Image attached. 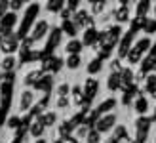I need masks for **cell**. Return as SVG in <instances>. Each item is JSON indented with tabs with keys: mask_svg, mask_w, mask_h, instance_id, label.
I'll use <instances>...</instances> for the list:
<instances>
[{
	"mask_svg": "<svg viewBox=\"0 0 156 143\" xmlns=\"http://www.w3.org/2000/svg\"><path fill=\"white\" fill-rule=\"evenodd\" d=\"M33 44H34V40L30 36H27V38L21 40V48H19V50H33Z\"/></svg>",
	"mask_w": 156,
	"mask_h": 143,
	"instance_id": "39",
	"label": "cell"
},
{
	"mask_svg": "<svg viewBox=\"0 0 156 143\" xmlns=\"http://www.w3.org/2000/svg\"><path fill=\"white\" fill-rule=\"evenodd\" d=\"M2 82H4V76H2V75H0V84H2Z\"/></svg>",
	"mask_w": 156,
	"mask_h": 143,
	"instance_id": "55",
	"label": "cell"
},
{
	"mask_svg": "<svg viewBox=\"0 0 156 143\" xmlns=\"http://www.w3.org/2000/svg\"><path fill=\"white\" fill-rule=\"evenodd\" d=\"M88 132H90V128L88 126H80V128H78V138H84V136H88Z\"/></svg>",
	"mask_w": 156,
	"mask_h": 143,
	"instance_id": "47",
	"label": "cell"
},
{
	"mask_svg": "<svg viewBox=\"0 0 156 143\" xmlns=\"http://www.w3.org/2000/svg\"><path fill=\"white\" fill-rule=\"evenodd\" d=\"M116 141H122V139H128V130L124 128V126H116V132L112 136Z\"/></svg>",
	"mask_w": 156,
	"mask_h": 143,
	"instance_id": "34",
	"label": "cell"
},
{
	"mask_svg": "<svg viewBox=\"0 0 156 143\" xmlns=\"http://www.w3.org/2000/svg\"><path fill=\"white\" fill-rule=\"evenodd\" d=\"M51 86H53V78H51V75H46V76L40 78V82H38L34 88H36V90H40V92H44L46 95H50Z\"/></svg>",
	"mask_w": 156,
	"mask_h": 143,
	"instance_id": "16",
	"label": "cell"
},
{
	"mask_svg": "<svg viewBox=\"0 0 156 143\" xmlns=\"http://www.w3.org/2000/svg\"><path fill=\"white\" fill-rule=\"evenodd\" d=\"M133 95H137V86H133V88H129L128 92H124V97H122V103L124 105H131V99H133Z\"/></svg>",
	"mask_w": 156,
	"mask_h": 143,
	"instance_id": "29",
	"label": "cell"
},
{
	"mask_svg": "<svg viewBox=\"0 0 156 143\" xmlns=\"http://www.w3.org/2000/svg\"><path fill=\"white\" fill-rule=\"evenodd\" d=\"M29 132H30V136H33V138L40 139V136L44 134V126H42V122H40V120L33 122V124H30V128H29Z\"/></svg>",
	"mask_w": 156,
	"mask_h": 143,
	"instance_id": "22",
	"label": "cell"
},
{
	"mask_svg": "<svg viewBox=\"0 0 156 143\" xmlns=\"http://www.w3.org/2000/svg\"><path fill=\"white\" fill-rule=\"evenodd\" d=\"M97 90H99V82L95 78H88L86 84H84V99H86V103H84L82 109H90V103L97 95Z\"/></svg>",
	"mask_w": 156,
	"mask_h": 143,
	"instance_id": "2",
	"label": "cell"
},
{
	"mask_svg": "<svg viewBox=\"0 0 156 143\" xmlns=\"http://www.w3.org/2000/svg\"><path fill=\"white\" fill-rule=\"evenodd\" d=\"M67 4L63 2V0H51V2H48V6H46V8H48V10L50 12H63V8H65Z\"/></svg>",
	"mask_w": 156,
	"mask_h": 143,
	"instance_id": "26",
	"label": "cell"
},
{
	"mask_svg": "<svg viewBox=\"0 0 156 143\" xmlns=\"http://www.w3.org/2000/svg\"><path fill=\"white\" fill-rule=\"evenodd\" d=\"M61 141H63V143H78V139L76 138H71V136L65 138V139H61Z\"/></svg>",
	"mask_w": 156,
	"mask_h": 143,
	"instance_id": "49",
	"label": "cell"
},
{
	"mask_svg": "<svg viewBox=\"0 0 156 143\" xmlns=\"http://www.w3.org/2000/svg\"><path fill=\"white\" fill-rule=\"evenodd\" d=\"M114 107H116V99H114V97H108V99H105V101H101L99 107H97L95 111L99 113V116H105V115H108V111H112Z\"/></svg>",
	"mask_w": 156,
	"mask_h": 143,
	"instance_id": "14",
	"label": "cell"
},
{
	"mask_svg": "<svg viewBox=\"0 0 156 143\" xmlns=\"http://www.w3.org/2000/svg\"><path fill=\"white\" fill-rule=\"evenodd\" d=\"M101 69H103V61H101L99 57H95V59H91V61H90V65H88V73H90V75H97Z\"/></svg>",
	"mask_w": 156,
	"mask_h": 143,
	"instance_id": "25",
	"label": "cell"
},
{
	"mask_svg": "<svg viewBox=\"0 0 156 143\" xmlns=\"http://www.w3.org/2000/svg\"><path fill=\"white\" fill-rule=\"evenodd\" d=\"M12 143H23V138H19V136H15V138H13V141H12Z\"/></svg>",
	"mask_w": 156,
	"mask_h": 143,
	"instance_id": "51",
	"label": "cell"
},
{
	"mask_svg": "<svg viewBox=\"0 0 156 143\" xmlns=\"http://www.w3.org/2000/svg\"><path fill=\"white\" fill-rule=\"evenodd\" d=\"M48 29H50V23L46 21V19H40V21H36L34 23V27H33V33H30V38L36 42V40H40V38H44L46 35H48Z\"/></svg>",
	"mask_w": 156,
	"mask_h": 143,
	"instance_id": "7",
	"label": "cell"
},
{
	"mask_svg": "<svg viewBox=\"0 0 156 143\" xmlns=\"http://www.w3.org/2000/svg\"><path fill=\"white\" fill-rule=\"evenodd\" d=\"M8 8H10V2H0V19L8 13Z\"/></svg>",
	"mask_w": 156,
	"mask_h": 143,
	"instance_id": "45",
	"label": "cell"
},
{
	"mask_svg": "<svg viewBox=\"0 0 156 143\" xmlns=\"http://www.w3.org/2000/svg\"><path fill=\"white\" fill-rule=\"evenodd\" d=\"M55 105H57L59 109H65V107L69 105V97H59V99H57V103H55Z\"/></svg>",
	"mask_w": 156,
	"mask_h": 143,
	"instance_id": "46",
	"label": "cell"
},
{
	"mask_svg": "<svg viewBox=\"0 0 156 143\" xmlns=\"http://www.w3.org/2000/svg\"><path fill=\"white\" fill-rule=\"evenodd\" d=\"M33 101H34V94L30 92V90H27V92H23L21 94V99H19V111H29L30 109V105H33Z\"/></svg>",
	"mask_w": 156,
	"mask_h": 143,
	"instance_id": "12",
	"label": "cell"
},
{
	"mask_svg": "<svg viewBox=\"0 0 156 143\" xmlns=\"http://www.w3.org/2000/svg\"><path fill=\"white\" fill-rule=\"evenodd\" d=\"M78 4H80V2H78V0H69V2H67V8H69V10H71V12H78Z\"/></svg>",
	"mask_w": 156,
	"mask_h": 143,
	"instance_id": "44",
	"label": "cell"
},
{
	"mask_svg": "<svg viewBox=\"0 0 156 143\" xmlns=\"http://www.w3.org/2000/svg\"><path fill=\"white\" fill-rule=\"evenodd\" d=\"M69 92H71V86H69L67 82H63L57 88V95H59V97H69Z\"/></svg>",
	"mask_w": 156,
	"mask_h": 143,
	"instance_id": "38",
	"label": "cell"
},
{
	"mask_svg": "<svg viewBox=\"0 0 156 143\" xmlns=\"http://www.w3.org/2000/svg\"><path fill=\"white\" fill-rule=\"evenodd\" d=\"M151 57H156V42L151 46Z\"/></svg>",
	"mask_w": 156,
	"mask_h": 143,
	"instance_id": "50",
	"label": "cell"
},
{
	"mask_svg": "<svg viewBox=\"0 0 156 143\" xmlns=\"http://www.w3.org/2000/svg\"><path fill=\"white\" fill-rule=\"evenodd\" d=\"M111 69H112V73H122V71H124V69L120 67V61H118V59H112V61H111Z\"/></svg>",
	"mask_w": 156,
	"mask_h": 143,
	"instance_id": "41",
	"label": "cell"
},
{
	"mask_svg": "<svg viewBox=\"0 0 156 143\" xmlns=\"http://www.w3.org/2000/svg\"><path fill=\"white\" fill-rule=\"evenodd\" d=\"M154 13H156V6H154Z\"/></svg>",
	"mask_w": 156,
	"mask_h": 143,
	"instance_id": "58",
	"label": "cell"
},
{
	"mask_svg": "<svg viewBox=\"0 0 156 143\" xmlns=\"http://www.w3.org/2000/svg\"><path fill=\"white\" fill-rule=\"evenodd\" d=\"M21 122H23V118H21V116H10V118L6 120V126H8L10 130H15V132H17V130H19V126H21Z\"/></svg>",
	"mask_w": 156,
	"mask_h": 143,
	"instance_id": "27",
	"label": "cell"
},
{
	"mask_svg": "<svg viewBox=\"0 0 156 143\" xmlns=\"http://www.w3.org/2000/svg\"><path fill=\"white\" fill-rule=\"evenodd\" d=\"M36 59H40V52L19 50V63H30V61H36Z\"/></svg>",
	"mask_w": 156,
	"mask_h": 143,
	"instance_id": "15",
	"label": "cell"
},
{
	"mask_svg": "<svg viewBox=\"0 0 156 143\" xmlns=\"http://www.w3.org/2000/svg\"><path fill=\"white\" fill-rule=\"evenodd\" d=\"M86 141H88V143H99V141H101V134H99L95 128H91V130L88 132V136H86Z\"/></svg>",
	"mask_w": 156,
	"mask_h": 143,
	"instance_id": "33",
	"label": "cell"
},
{
	"mask_svg": "<svg viewBox=\"0 0 156 143\" xmlns=\"http://www.w3.org/2000/svg\"><path fill=\"white\" fill-rule=\"evenodd\" d=\"M131 143H143V141H137V139H135V141H131Z\"/></svg>",
	"mask_w": 156,
	"mask_h": 143,
	"instance_id": "56",
	"label": "cell"
},
{
	"mask_svg": "<svg viewBox=\"0 0 156 143\" xmlns=\"http://www.w3.org/2000/svg\"><path fill=\"white\" fill-rule=\"evenodd\" d=\"M17 46H19V38H17V35H8L6 38H4V42L0 44V50H2L4 53H8V55H12L15 50H17Z\"/></svg>",
	"mask_w": 156,
	"mask_h": 143,
	"instance_id": "8",
	"label": "cell"
},
{
	"mask_svg": "<svg viewBox=\"0 0 156 143\" xmlns=\"http://www.w3.org/2000/svg\"><path fill=\"white\" fill-rule=\"evenodd\" d=\"M38 12H40V6H38V4H30V6L27 8V10H25V17L21 19L19 31L15 33V35H17V38H19V40H23V38H27V35H29L30 27H34V19H36Z\"/></svg>",
	"mask_w": 156,
	"mask_h": 143,
	"instance_id": "1",
	"label": "cell"
},
{
	"mask_svg": "<svg viewBox=\"0 0 156 143\" xmlns=\"http://www.w3.org/2000/svg\"><path fill=\"white\" fill-rule=\"evenodd\" d=\"M74 25L78 27V29H91L93 27V19H91V15L86 12V10H78L76 13H74Z\"/></svg>",
	"mask_w": 156,
	"mask_h": 143,
	"instance_id": "5",
	"label": "cell"
},
{
	"mask_svg": "<svg viewBox=\"0 0 156 143\" xmlns=\"http://www.w3.org/2000/svg\"><path fill=\"white\" fill-rule=\"evenodd\" d=\"M143 31L147 35H152V33H156V19H147L145 21V27H143Z\"/></svg>",
	"mask_w": 156,
	"mask_h": 143,
	"instance_id": "37",
	"label": "cell"
},
{
	"mask_svg": "<svg viewBox=\"0 0 156 143\" xmlns=\"http://www.w3.org/2000/svg\"><path fill=\"white\" fill-rule=\"evenodd\" d=\"M36 120H40L44 128H46V126H51V124H55V113H46L40 118H36Z\"/></svg>",
	"mask_w": 156,
	"mask_h": 143,
	"instance_id": "28",
	"label": "cell"
},
{
	"mask_svg": "<svg viewBox=\"0 0 156 143\" xmlns=\"http://www.w3.org/2000/svg\"><path fill=\"white\" fill-rule=\"evenodd\" d=\"M154 97H156V92H154Z\"/></svg>",
	"mask_w": 156,
	"mask_h": 143,
	"instance_id": "59",
	"label": "cell"
},
{
	"mask_svg": "<svg viewBox=\"0 0 156 143\" xmlns=\"http://www.w3.org/2000/svg\"><path fill=\"white\" fill-rule=\"evenodd\" d=\"M151 10V2H147V0H143V2H137V10H135V17H147V12Z\"/></svg>",
	"mask_w": 156,
	"mask_h": 143,
	"instance_id": "24",
	"label": "cell"
},
{
	"mask_svg": "<svg viewBox=\"0 0 156 143\" xmlns=\"http://www.w3.org/2000/svg\"><path fill=\"white\" fill-rule=\"evenodd\" d=\"M0 65H2V69H4V71L12 73V69L15 67V59H13V55H6V57L2 59V63H0Z\"/></svg>",
	"mask_w": 156,
	"mask_h": 143,
	"instance_id": "31",
	"label": "cell"
},
{
	"mask_svg": "<svg viewBox=\"0 0 156 143\" xmlns=\"http://www.w3.org/2000/svg\"><path fill=\"white\" fill-rule=\"evenodd\" d=\"M152 118H154V120H156V109H154V116H152Z\"/></svg>",
	"mask_w": 156,
	"mask_h": 143,
	"instance_id": "57",
	"label": "cell"
},
{
	"mask_svg": "<svg viewBox=\"0 0 156 143\" xmlns=\"http://www.w3.org/2000/svg\"><path fill=\"white\" fill-rule=\"evenodd\" d=\"M141 55H143V53L139 52L137 48H133V50H131V52L128 53V57H126V59L129 61V65H135V63H139V61H141Z\"/></svg>",
	"mask_w": 156,
	"mask_h": 143,
	"instance_id": "30",
	"label": "cell"
},
{
	"mask_svg": "<svg viewBox=\"0 0 156 143\" xmlns=\"http://www.w3.org/2000/svg\"><path fill=\"white\" fill-rule=\"evenodd\" d=\"M34 143H48V141H46V139H42V138H40V139H36Z\"/></svg>",
	"mask_w": 156,
	"mask_h": 143,
	"instance_id": "54",
	"label": "cell"
},
{
	"mask_svg": "<svg viewBox=\"0 0 156 143\" xmlns=\"http://www.w3.org/2000/svg\"><path fill=\"white\" fill-rule=\"evenodd\" d=\"M107 86H108V90H111V92L120 90V88H122V76H120V73H111Z\"/></svg>",
	"mask_w": 156,
	"mask_h": 143,
	"instance_id": "18",
	"label": "cell"
},
{
	"mask_svg": "<svg viewBox=\"0 0 156 143\" xmlns=\"http://www.w3.org/2000/svg\"><path fill=\"white\" fill-rule=\"evenodd\" d=\"M93 4V13H101L105 10V2H91Z\"/></svg>",
	"mask_w": 156,
	"mask_h": 143,
	"instance_id": "42",
	"label": "cell"
},
{
	"mask_svg": "<svg viewBox=\"0 0 156 143\" xmlns=\"http://www.w3.org/2000/svg\"><path fill=\"white\" fill-rule=\"evenodd\" d=\"M48 103H50V95H42V99H40L38 105H40L42 109H46V107H48Z\"/></svg>",
	"mask_w": 156,
	"mask_h": 143,
	"instance_id": "48",
	"label": "cell"
},
{
	"mask_svg": "<svg viewBox=\"0 0 156 143\" xmlns=\"http://www.w3.org/2000/svg\"><path fill=\"white\" fill-rule=\"evenodd\" d=\"M135 130H137V141H145L147 138V134H149L151 130V118H147V116H139L137 120H135Z\"/></svg>",
	"mask_w": 156,
	"mask_h": 143,
	"instance_id": "3",
	"label": "cell"
},
{
	"mask_svg": "<svg viewBox=\"0 0 156 143\" xmlns=\"http://www.w3.org/2000/svg\"><path fill=\"white\" fill-rule=\"evenodd\" d=\"M120 76H122V90L124 92H128L129 88H133V73H131V69H124L122 73H120Z\"/></svg>",
	"mask_w": 156,
	"mask_h": 143,
	"instance_id": "13",
	"label": "cell"
},
{
	"mask_svg": "<svg viewBox=\"0 0 156 143\" xmlns=\"http://www.w3.org/2000/svg\"><path fill=\"white\" fill-rule=\"evenodd\" d=\"M82 42L80 40H76V38H73V40H69V44L65 46V50H67V53L69 55H80V52H82Z\"/></svg>",
	"mask_w": 156,
	"mask_h": 143,
	"instance_id": "19",
	"label": "cell"
},
{
	"mask_svg": "<svg viewBox=\"0 0 156 143\" xmlns=\"http://www.w3.org/2000/svg\"><path fill=\"white\" fill-rule=\"evenodd\" d=\"M67 67L69 69H78V67H80V55H69Z\"/></svg>",
	"mask_w": 156,
	"mask_h": 143,
	"instance_id": "36",
	"label": "cell"
},
{
	"mask_svg": "<svg viewBox=\"0 0 156 143\" xmlns=\"http://www.w3.org/2000/svg\"><path fill=\"white\" fill-rule=\"evenodd\" d=\"M145 92H149V94H154V92H156V75H151V76H147Z\"/></svg>",
	"mask_w": 156,
	"mask_h": 143,
	"instance_id": "32",
	"label": "cell"
},
{
	"mask_svg": "<svg viewBox=\"0 0 156 143\" xmlns=\"http://www.w3.org/2000/svg\"><path fill=\"white\" fill-rule=\"evenodd\" d=\"M10 8H12L13 13H15L17 10H21V8H23V2H21V0H12V2H10Z\"/></svg>",
	"mask_w": 156,
	"mask_h": 143,
	"instance_id": "43",
	"label": "cell"
},
{
	"mask_svg": "<svg viewBox=\"0 0 156 143\" xmlns=\"http://www.w3.org/2000/svg\"><path fill=\"white\" fill-rule=\"evenodd\" d=\"M135 48H137V50L141 52V53H145V52H147V50L151 48V40H149V38L145 36V38H141V40H139V42L135 44Z\"/></svg>",
	"mask_w": 156,
	"mask_h": 143,
	"instance_id": "35",
	"label": "cell"
},
{
	"mask_svg": "<svg viewBox=\"0 0 156 143\" xmlns=\"http://www.w3.org/2000/svg\"><path fill=\"white\" fill-rule=\"evenodd\" d=\"M61 31H63L65 35H69L71 36V40L76 36V33H78V27L74 25V21L73 19H67V21H63V25H61Z\"/></svg>",
	"mask_w": 156,
	"mask_h": 143,
	"instance_id": "21",
	"label": "cell"
},
{
	"mask_svg": "<svg viewBox=\"0 0 156 143\" xmlns=\"http://www.w3.org/2000/svg\"><path fill=\"white\" fill-rule=\"evenodd\" d=\"M122 6L120 8H116L114 10V17H116V21H120V23H126V21H129V2H120Z\"/></svg>",
	"mask_w": 156,
	"mask_h": 143,
	"instance_id": "11",
	"label": "cell"
},
{
	"mask_svg": "<svg viewBox=\"0 0 156 143\" xmlns=\"http://www.w3.org/2000/svg\"><path fill=\"white\" fill-rule=\"evenodd\" d=\"M114 124H116V115H114V113H108V115L101 116L99 120H97V124H95V130H97L99 134H105V132H108V130H111Z\"/></svg>",
	"mask_w": 156,
	"mask_h": 143,
	"instance_id": "6",
	"label": "cell"
},
{
	"mask_svg": "<svg viewBox=\"0 0 156 143\" xmlns=\"http://www.w3.org/2000/svg\"><path fill=\"white\" fill-rule=\"evenodd\" d=\"M61 67H63V59H61V57H55V55H51V57H48V59L42 61V73H44V71L59 73Z\"/></svg>",
	"mask_w": 156,
	"mask_h": 143,
	"instance_id": "9",
	"label": "cell"
},
{
	"mask_svg": "<svg viewBox=\"0 0 156 143\" xmlns=\"http://www.w3.org/2000/svg\"><path fill=\"white\" fill-rule=\"evenodd\" d=\"M42 69H36V71H30V73L25 76V84L27 86H36L38 82H40V78H42Z\"/></svg>",
	"mask_w": 156,
	"mask_h": 143,
	"instance_id": "20",
	"label": "cell"
},
{
	"mask_svg": "<svg viewBox=\"0 0 156 143\" xmlns=\"http://www.w3.org/2000/svg\"><path fill=\"white\" fill-rule=\"evenodd\" d=\"M152 71H156V57H152Z\"/></svg>",
	"mask_w": 156,
	"mask_h": 143,
	"instance_id": "53",
	"label": "cell"
},
{
	"mask_svg": "<svg viewBox=\"0 0 156 143\" xmlns=\"http://www.w3.org/2000/svg\"><path fill=\"white\" fill-rule=\"evenodd\" d=\"M15 23H17V13H13V12H8L2 19H0V31L8 36V35H12V29L15 27Z\"/></svg>",
	"mask_w": 156,
	"mask_h": 143,
	"instance_id": "4",
	"label": "cell"
},
{
	"mask_svg": "<svg viewBox=\"0 0 156 143\" xmlns=\"http://www.w3.org/2000/svg\"><path fill=\"white\" fill-rule=\"evenodd\" d=\"M108 33H111V36H114L116 40H120V35H122V27H120V25H112L111 29H108Z\"/></svg>",
	"mask_w": 156,
	"mask_h": 143,
	"instance_id": "40",
	"label": "cell"
},
{
	"mask_svg": "<svg viewBox=\"0 0 156 143\" xmlns=\"http://www.w3.org/2000/svg\"><path fill=\"white\" fill-rule=\"evenodd\" d=\"M4 38H6V35L2 33V31H0V44H2V42H4Z\"/></svg>",
	"mask_w": 156,
	"mask_h": 143,
	"instance_id": "52",
	"label": "cell"
},
{
	"mask_svg": "<svg viewBox=\"0 0 156 143\" xmlns=\"http://www.w3.org/2000/svg\"><path fill=\"white\" fill-rule=\"evenodd\" d=\"M97 38H99V33L95 29H86V33H84V40H82V44H86V46H95V42H97Z\"/></svg>",
	"mask_w": 156,
	"mask_h": 143,
	"instance_id": "17",
	"label": "cell"
},
{
	"mask_svg": "<svg viewBox=\"0 0 156 143\" xmlns=\"http://www.w3.org/2000/svg\"><path fill=\"white\" fill-rule=\"evenodd\" d=\"M147 109H149V101H147V97H143V95H139V97L135 99V111L139 115H145Z\"/></svg>",
	"mask_w": 156,
	"mask_h": 143,
	"instance_id": "23",
	"label": "cell"
},
{
	"mask_svg": "<svg viewBox=\"0 0 156 143\" xmlns=\"http://www.w3.org/2000/svg\"><path fill=\"white\" fill-rule=\"evenodd\" d=\"M133 33L131 31H128L126 35L122 36V40H120V46H118V57H128V53H129V46H131V40H133Z\"/></svg>",
	"mask_w": 156,
	"mask_h": 143,
	"instance_id": "10",
	"label": "cell"
}]
</instances>
